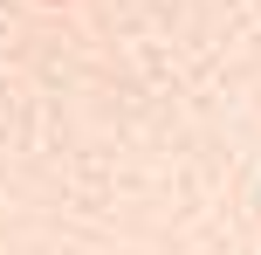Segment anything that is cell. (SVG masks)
<instances>
[{
    "instance_id": "1",
    "label": "cell",
    "mask_w": 261,
    "mask_h": 255,
    "mask_svg": "<svg viewBox=\"0 0 261 255\" xmlns=\"http://www.w3.org/2000/svg\"><path fill=\"white\" fill-rule=\"evenodd\" d=\"M48 7H62V0H48Z\"/></svg>"
}]
</instances>
